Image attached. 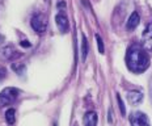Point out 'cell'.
<instances>
[{"label":"cell","mask_w":152,"mask_h":126,"mask_svg":"<svg viewBox=\"0 0 152 126\" xmlns=\"http://www.w3.org/2000/svg\"><path fill=\"white\" fill-rule=\"evenodd\" d=\"M96 41H97V45H99L100 54H104V51H105V49H104V42H102V40H101V37L99 34H96Z\"/></svg>","instance_id":"obj_14"},{"label":"cell","mask_w":152,"mask_h":126,"mask_svg":"<svg viewBox=\"0 0 152 126\" xmlns=\"http://www.w3.org/2000/svg\"><path fill=\"white\" fill-rule=\"evenodd\" d=\"M18 94H20V91L17 88H15V87L4 88L0 92V108L11 105L12 103H15V100L18 97Z\"/></svg>","instance_id":"obj_2"},{"label":"cell","mask_w":152,"mask_h":126,"mask_svg":"<svg viewBox=\"0 0 152 126\" xmlns=\"http://www.w3.org/2000/svg\"><path fill=\"white\" fill-rule=\"evenodd\" d=\"M87 54H88V41H87V37L83 36V42H81V56H83V61L87 59Z\"/></svg>","instance_id":"obj_12"},{"label":"cell","mask_w":152,"mask_h":126,"mask_svg":"<svg viewBox=\"0 0 152 126\" xmlns=\"http://www.w3.org/2000/svg\"><path fill=\"white\" fill-rule=\"evenodd\" d=\"M142 46L147 53H152V23L147 25L142 36Z\"/></svg>","instance_id":"obj_6"},{"label":"cell","mask_w":152,"mask_h":126,"mask_svg":"<svg viewBox=\"0 0 152 126\" xmlns=\"http://www.w3.org/2000/svg\"><path fill=\"white\" fill-rule=\"evenodd\" d=\"M117 101H118V105H119V110H121V114L122 116H126V109H125V104H123L121 96L117 93Z\"/></svg>","instance_id":"obj_13"},{"label":"cell","mask_w":152,"mask_h":126,"mask_svg":"<svg viewBox=\"0 0 152 126\" xmlns=\"http://www.w3.org/2000/svg\"><path fill=\"white\" fill-rule=\"evenodd\" d=\"M130 122H131V126H151L148 117L143 112H139V110L132 112L130 114Z\"/></svg>","instance_id":"obj_4"},{"label":"cell","mask_w":152,"mask_h":126,"mask_svg":"<svg viewBox=\"0 0 152 126\" xmlns=\"http://www.w3.org/2000/svg\"><path fill=\"white\" fill-rule=\"evenodd\" d=\"M139 21H140V17H139V13L138 12H132L131 16L129 17L127 23H126V29L127 30H134L135 28L139 25Z\"/></svg>","instance_id":"obj_9"},{"label":"cell","mask_w":152,"mask_h":126,"mask_svg":"<svg viewBox=\"0 0 152 126\" xmlns=\"http://www.w3.org/2000/svg\"><path fill=\"white\" fill-rule=\"evenodd\" d=\"M55 23H56V26H58V29L61 33H67L69 30L68 18L63 12H59V13L55 16Z\"/></svg>","instance_id":"obj_7"},{"label":"cell","mask_w":152,"mask_h":126,"mask_svg":"<svg viewBox=\"0 0 152 126\" xmlns=\"http://www.w3.org/2000/svg\"><path fill=\"white\" fill-rule=\"evenodd\" d=\"M97 113L91 110L84 114V126H96L97 125Z\"/></svg>","instance_id":"obj_10"},{"label":"cell","mask_w":152,"mask_h":126,"mask_svg":"<svg viewBox=\"0 0 152 126\" xmlns=\"http://www.w3.org/2000/svg\"><path fill=\"white\" fill-rule=\"evenodd\" d=\"M20 56V53L16 50L15 46L12 45H7L0 47V59L1 61H9V59H13Z\"/></svg>","instance_id":"obj_5"},{"label":"cell","mask_w":152,"mask_h":126,"mask_svg":"<svg viewBox=\"0 0 152 126\" xmlns=\"http://www.w3.org/2000/svg\"><path fill=\"white\" fill-rule=\"evenodd\" d=\"M5 76H7V70H5V68H0V81L3 80V79H4Z\"/></svg>","instance_id":"obj_15"},{"label":"cell","mask_w":152,"mask_h":126,"mask_svg":"<svg viewBox=\"0 0 152 126\" xmlns=\"http://www.w3.org/2000/svg\"><path fill=\"white\" fill-rule=\"evenodd\" d=\"M126 63H127L130 71L135 72V74H140V72H144L150 66V56L143 46L134 43L127 50Z\"/></svg>","instance_id":"obj_1"},{"label":"cell","mask_w":152,"mask_h":126,"mask_svg":"<svg viewBox=\"0 0 152 126\" xmlns=\"http://www.w3.org/2000/svg\"><path fill=\"white\" fill-rule=\"evenodd\" d=\"M127 100L132 105H138V104H140L142 100H143V93H142L140 91H130L127 93Z\"/></svg>","instance_id":"obj_8"},{"label":"cell","mask_w":152,"mask_h":126,"mask_svg":"<svg viewBox=\"0 0 152 126\" xmlns=\"http://www.w3.org/2000/svg\"><path fill=\"white\" fill-rule=\"evenodd\" d=\"M20 45L24 47H30V43L28 42V41H23V42H20Z\"/></svg>","instance_id":"obj_16"},{"label":"cell","mask_w":152,"mask_h":126,"mask_svg":"<svg viewBox=\"0 0 152 126\" xmlns=\"http://www.w3.org/2000/svg\"><path fill=\"white\" fill-rule=\"evenodd\" d=\"M1 40H3V37H1V36H0V41H1Z\"/></svg>","instance_id":"obj_17"},{"label":"cell","mask_w":152,"mask_h":126,"mask_svg":"<svg viewBox=\"0 0 152 126\" xmlns=\"http://www.w3.org/2000/svg\"><path fill=\"white\" fill-rule=\"evenodd\" d=\"M5 121L8 125H13L16 122V110L13 108H9L5 112Z\"/></svg>","instance_id":"obj_11"},{"label":"cell","mask_w":152,"mask_h":126,"mask_svg":"<svg viewBox=\"0 0 152 126\" xmlns=\"http://www.w3.org/2000/svg\"><path fill=\"white\" fill-rule=\"evenodd\" d=\"M30 25H31V28H33V30L36 32V33H38V34L45 33V30L47 28V17H46V15L41 13V12L36 13L33 17H31Z\"/></svg>","instance_id":"obj_3"}]
</instances>
